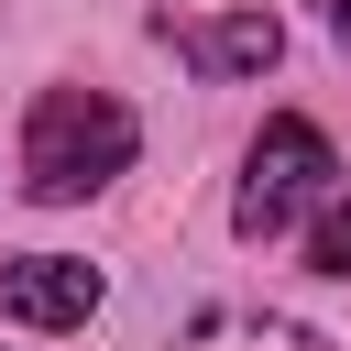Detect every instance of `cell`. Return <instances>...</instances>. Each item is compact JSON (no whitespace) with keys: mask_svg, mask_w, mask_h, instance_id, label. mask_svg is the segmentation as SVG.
<instances>
[{"mask_svg":"<svg viewBox=\"0 0 351 351\" xmlns=\"http://www.w3.org/2000/svg\"><path fill=\"white\" fill-rule=\"evenodd\" d=\"M132 110L110 99V88H44L33 99V121H22V186L44 197V208H66V197H99L121 165H132Z\"/></svg>","mask_w":351,"mask_h":351,"instance_id":"6da1fadb","label":"cell"},{"mask_svg":"<svg viewBox=\"0 0 351 351\" xmlns=\"http://www.w3.org/2000/svg\"><path fill=\"white\" fill-rule=\"evenodd\" d=\"M329 176H340L329 132H318V121H296V110H274V121L252 132V165H241L230 230H241V241H285V230H296V219L329 197Z\"/></svg>","mask_w":351,"mask_h":351,"instance_id":"7a4b0ae2","label":"cell"},{"mask_svg":"<svg viewBox=\"0 0 351 351\" xmlns=\"http://www.w3.org/2000/svg\"><path fill=\"white\" fill-rule=\"evenodd\" d=\"M99 307V263H77V252H11L0 263V318H22V329H77Z\"/></svg>","mask_w":351,"mask_h":351,"instance_id":"3957f363","label":"cell"},{"mask_svg":"<svg viewBox=\"0 0 351 351\" xmlns=\"http://www.w3.org/2000/svg\"><path fill=\"white\" fill-rule=\"evenodd\" d=\"M165 33H176V55L208 66V77H263V66L285 55L274 11H219V22H165Z\"/></svg>","mask_w":351,"mask_h":351,"instance_id":"277c9868","label":"cell"},{"mask_svg":"<svg viewBox=\"0 0 351 351\" xmlns=\"http://www.w3.org/2000/svg\"><path fill=\"white\" fill-rule=\"evenodd\" d=\"M176 351H329L307 318H274V307H208Z\"/></svg>","mask_w":351,"mask_h":351,"instance_id":"5b68a950","label":"cell"},{"mask_svg":"<svg viewBox=\"0 0 351 351\" xmlns=\"http://www.w3.org/2000/svg\"><path fill=\"white\" fill-rule=\"evenodd\" d=\"M307 263H318V274H351V197H340V186H329L318 219H307Z\"/></svg>","mask_w":351,"mask_h":351,"instance_id":"8992f818","label":"cell"},{"mask_svg":"<svg viewBox=\"0 0 351 351\" xmlns=\"http://www.w3.org/2000/svg\"><path fill=\"white\" fill-rule=\"evenodd\" d=\"M329 33H340V44H351V0H329Z\"/></svg>","mask_w":351,"mask_h":351,"instance_id":"52a82bcc","label":"cell"}]
</instances>
